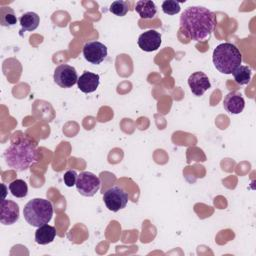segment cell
<instances>
[{
    "label": "cell",
    "mask_w": 256,
    "mask_h": 256,
    "mask_svg": "<svg viewBox=\"0 0 256 256\" xmlns=\"http://www.w3.org/2000/svg\"><path fill=\"white\" fill-rule=\"evenodd\" d=\"M214 27V14L205 7L190 6L181 13L180 28L190 40L205 41L211 36Z\"/></svg>",
    "instance_id": "6da1fadb"
},
{
    "label": "cell",
    "mask_w": 256,
    "mask_h": 256,
    "mask_svg": "<svg viewBox=\"0 0 256 256\" xmlns=\"http://www.w3.org/2000/svg\"><path fill=\"white\" fill-rule=\"evenodd\" d=\"M6 164L17 171L27 170L39 159L37 143L27 136L13 138L4 152Z\"/></svg>",
    "instance_id": "7a4b0ae2"
},
{
    "label": "cell",
    "mask_w": 256,
    "mask_h": 256,
    "mask_svg": "<svg viewBox=\"0 0 256 256\" xmlns=\"http://www.w3.org/2000/svg\"><path fill=\"white\" fill-rule=\"evenodd\" d=\"M212 61L219 72L223 74H232V72L241 65L242 54L234 44L224 42L214 49Z\"/></svg>",
    "instance_id": "3957f363"
},
{
    "label": "cell",
    "mask_w": 256,
    "mask_h": 256,
    "mask_svg": "<svg viewBox=\"0 0 256 256\" xmlns=\"http://www.w3.org/2000/svg\"><path fill=\"white\" fill-rule=\"evenodd\" d=\"M23 215L26 222L31 226L40 227L48 224L53 216L52 203L47 199L34 198L24 206Z\"/></svg>",
    "instance_id": "277c9868"
},
{
    "label": "cell",
    "mask_w": 256,
    "mask_h": 256,
    "mask_svg": "<svg viewBox=\"0 0 256 256\" xmlns=\"http://www.w3.org/2000/svg\"><path fill=\"white\" fill-rule=\"evenodd\" d=\"M103 201L112 212H117L126 207L128 203V194L120 186L115 185L106 189L103 193Z\"/></svg>",
    "instance_id": "5b68a950"
},
{
    "label": "cell",
    "mask_w": 256,
    "mask_h": 256,
    "mask_svg": "<svg viewBox=\"0 0 256 256\" xmlns=\"http://www.w3.org/2000/svg\"><path fill=\"white\" fill-rule=\"evenodd\" d=\"M76 189L77 191L85 197L94 196L101 187V181L98 176L89 171L81 172L76 181Z\"/></svg>",
    "instance_id": "8992f818"
},
{
    "label": "cell",
    "mask_w": 256,
    "mask_h": 256,
    "mask_svg": "<svg viewBox=\"0 0 256 256\" xmlns=\"http://www.w3.org/2000/svg\"><path fill=\"white\" fill-rule=\"evenodd\" d=\"M55 83L62 88H70L78 81L76 69L68 64H61L54 70L53 75Z\"/></svg>",
    "instance_id": "52a82bcc"
},
{
    "label": "cell",
    "mask_w": 256,
    "mask_h": 256,
    "mask_svg": "<svg viewBox=\"0 0 256 256\" xmlns=\"http://www.w3.org/2000/svg\"><path fill=\"white\" fill-rule=\"evenodd\" d=\"M108 54L107 47L99 41H89L83 47V55L86 61L91 64L99 65Z\"/></svg>",
    "instance_id": "ba28073f"
},
{
    "label": "cell",
    "mask_w": 256,
    "mask_h": 256,
    "mask_svg": "<svg viewBox=\"0 0 256 256\" xmlns=\"http://www.w3.org/2000/svg\"><path fill=\"white\" fill-rule=\"evenodd\" d=\"M19 206L12 200L2 199L0 203V222L4 225H12L19 219Z\"/></svg>",
    "instance_id": "9c48e42d"
},
{
    "label": "cell",
    "mask_w": 256,
    "mask_h": 256,
    "mask_svg": "<svg viewBox=\"0 0 256 256\" xmlns=\"http://www.w3.org/2000/svg\"><path fill=\"white\" fill-rule=\"evenodd\" d=\"M161 42V34L154 29H150L138 37L137 44L141 50L145 52H152L160 47Z\"/></svg>",
    "instance_id": "30bf717a"
},
{
    "label": "cell",
    "mask_w": 256,
    "mask_h": 256,
    "mask_svg": "<svg viewBox=\"0 0 256 256\" xmlns=\"http://www.w3.org/2000/svg\"><path fill=\"white\" fill-rule=\"evenodd\" d=\"M188 85L195 96H202L211 87L208 76L202 71L192 73L188 78Z\"/></svg>",
    "instance_id": "8fae6325"
},
{
    "label": "cell",
    "mask_w": 256,
    "mask_h": 256,
    "mask_svg": "<svg viewBox=\"0 0 256 256\" xmlns=\"http://www.w3.org/2000/svg\"><path fill=\"white\" fill-rule=\"evenodd\" d=\"M224 109L231 114H239L245 107V100L241 93L232 91L228 93L223 100Z\"/></svg>",
    "instance_id": "7c38bea8"
},
{
    "label": "cell",
    "mask_w": 256,
    "mask_h": 256,
    "mask_svg": "<svg viewBox=\"0 0 256 256\" xmlns=\"http://www.w3.org/2000/svg\"><path fill=\"white\" fill-rule=\"evenodd\" d=\"M100 83V77L98 74L85 71L77 81V85L80 91L83 93H92L94 92Z\"/></svg>",
    "instance_id": "4fadbf2b"
},
{
    "label": "cell",
    "mask_w": 256,
    "mask_h": 256,
    "mask_svg": "<svg viewBox=\"0 0 256 256\" xmlns=\"http://www.w3.org/2000/svg\"><path fill=\"white\" fill-rule=\"evenodd\" d=\"M56 230L53 226L48 224H44L35 231V241L37 244L40 245H47L55 239Z\"/></svg>",
    "instance_id": "5bb4252c"
},
{
    "label": "cell",
    "mask_w": 256,
    "mask_h": 256,
    "mask_svg": "<svg viewBox=\"0 0 256 256\" xmlns=\"http://www.w3.org/2000/svg\"><path fill=\"white\" fill-rule=\"evenodd\" d=\"M135 11L143 19H152L157 14V6L153 1L140 0L135 5Z\"/></svg>",
    "instance_id": "9a60e30c"
},
{
    "label": "cell",
    "mask_w": 256,
    "mask_h": 256,
    "mask_svg": "<svg viewBox=\"0 0 256 256\" xmlns=\"http://www.w3.org/2000/svg\"><path fill=\"white\" fill-rule=\"evenodd\" d=\"M19 22L22 27V32L33 31L38 27L40 23V17L35 12H26L20 17Z\"/></svg>",
    "instance_id": "2e32d148"
},
{
    "label": "cell",
    "mask_w": 256,
    "mask_h": 256,
    "mask_svg": "<svg viewBox=\"0 0 256 256\" xmlns=\"http://www.w3.org/2000/svg\"><path fill=\"white\" fill-rule=\"evenodd\" d=\"M251 74L252 70L250 67L245 66V65H240L238 66L233 72L232 75L234 77V80L237 84L239 85H246L250 82L251 80Z\"/></svg>",
    "instance_id": "e0dca14e"
},
{
    "label": "cell",
    "mask_w": 256,
    "mask_h": 256,
    "mask_svg": "<svg viewBox=\"0 0 256 256\" xmlns=\"http://www.w3.org/2000/svg\"><path fill=\"white\" fill-rule=\"evenodd\" d=\"M9 191L16 198H24L28 193L27 183L22 179H15L9 184Z\"/></svg>",
    "instance_id": "ac0fdd59"
},
{
    "label": "cell",
    "mask_w": 256,
    "mask_h": 256,
    "mask_svg": "<svg viewBox=\"0 0 256 256\" xmlns=\"http://www.w3.org/2000/svg\"><path fill=\"white\" fill-rule=\"evenodd\" d=\"M17 18L15 12L10 7H2L0 9V24L5 27H11L15 25Z\"/></svg>",
    "instance_id": "d6986e66"
},
{
    "label": "cell",
    "mask_w": 256,
    "mask_h": 256,
    "mask_svg": "<svg viewBox=\"0 0 256 256\" xmlns=\"http://www.w3.org/2000/svg\"><path fill=\"white\" fill-rule=\"evenodd\" d=\"M128 10H129V4L127 1H123V0L114 1L110 4V7H109V11L112 14L120 17L125 16Z\"/></svg>",
    "instance_id": "ffe728a7"
},
{
    "label": "cell",
    "mask_w": 256,
    "mask_h": 256,
    "mask_svg": "<svg viewBox=\"0 0 256 256\" xmlns=\"http://www.w3.org/2000/svg\"><path fill=\"white\" fill-rule=\"evenodd\" d=\"M162 11L168 15H175L180 12V3L174 0H166L161 5Z\"/></svg>",
    "instance_id": "44dd1931"
},
{
    "label": "cell",
    "mask_w": 256,
    "mask_h": 256,
    "mask_svg": "<svg viewBox=\"0 0 256 256\" xmlns=\"http://www.w3.org/2000/svg\"><path fill=\"white\" fill-rule=\"evenodd\" d=\"M77 177H78V174L75 170H68L64 173V176H63V181H64V184L67 186V187H72V186H75L76 184V181H77Z\"/></svg>",
    "instance_id": "7402d4cb"
}]
</instances>
